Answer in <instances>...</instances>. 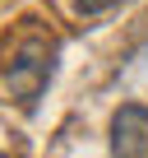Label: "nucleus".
Masks as SVG:
<instances>
[{
    "mask_svg": "<svg viewBox=\"0 0 148 158\" xmlns=\"http://www.w3.org/2000/svg\"><path fill=\"white\" fill-rule=\"evenodd\" d=\"M0 158H5V153H0Z\"/></svg>",
    "mask_w": 148,
    "mask_h": 158,
    "instance_id": "20e7f679",
    "label": "nucleus"
},
{
    "mask_svg": "<svg viewBox=\"0 0 148 158\" xmlns=\"http://www.w3.org/2000/svg\"><path fill=\"white\" fill-rule=\"evenodd\" d=\"M111 158H148V107L125 102L111 116Z\"/></svg>",
    "mask_w": 148,
    "mask_h": 158,
    "instance_id": "f03ea898",
    "label": "nucleus"
},
{
    "mask_svg": "<svg viewBox=\"0 0 148 158\" xmlns=\"http://www.w3.org/2000/svg\"><path fill=\"white\" fill-rule=\"evenodd\" d=\"M51 70H56V42L51 37H23L19 51L10 56V70H5V89L19 107H33L42 98V89L51 84Z\"/></svg>",
    "mask_w": 148,
    "mask_h": 158,
    "instance_id": "f257e3e1",
    "label": "nucleus"
},
{
    "mask_svg": "<svg viewBox=\"0 0 148 158\" xmlns=\"http://www.w3.org/2000/svg\"><path fill=\"white\" fill-rule=\"evenodd\" d=\"M125 5V0H74V10H79V14H107V10H120Z\"/></svg>",
    "mask_w": 148,
    "mask_h": 158,
    "instance_id": "7ed1b4c3",
    "label": "nucleus"
}]
</instances>
